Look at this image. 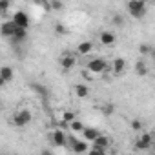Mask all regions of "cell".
I'll list each match as a JSON object with an SVG mask.
<instances>
[{"label":"cell","mask_w":155,"mask_h":155,"mask_svg":"<svg viewBox=\"0 0 155 155\" xmlns=\"http://www.w3.org/2000/svg\"><path fill=\"white\" fill-rule=\"evenodd\" d=\"M126 9L130 11V15L133 18H142L148 11V6L144 2H140V0H131V2L126 4Z\"/></svg>","instance_id":"obj_1"},{"label":"cell","mask_w":155,"mask_h":155,"mask_svg":"<svg viewBox=\"0 0 155 155\" xmlns=\"http://www.w3.org/2000/svg\"><path fill=\"white\" fill-rule=\"evenodd\" d=\"M17 128H24L31 122V111L29 110H20L13 115V120H11Z\"/></svg>","instance_id":"obj_2"},{"label":"cell","mask_w":155,"mask_h":155,"mask_svg":"<svg viewBox=\"0 0 155 155\" xmlns=\"http://www.w3.org/2000/svg\"><path fill=\"white\" fill-rule=\"evenodd\" d=\"M68 144H69V148H71L77 155L88 151V140H79L75 135H69V137H68Z\"/></svg>","instance_id":"obj_3"},{"label":"cell","mask_w":155,"mask_h":155,"mask_svg":"<svg viewBox=\"0 0 155 155\" xmlns=\"http://www.w3.org/2000/svg\"><path fill=\"white\" fill-rule=\"evenodd\" d=\"M11 20H13L20 29H28L29 24H31V18H29V15H28L26 11H15L13 17H11Z\"/></svg>","instance_id":"obj_4"},{"label":"cell","mask_w":155,"mask_h":155,"mask_svg":"<svg viewBox=\"0 0 155 155\" xmlns=\"http://www.w3.org/2000/svg\"><path fill=\"white\" fill-rule=\"evenodd\" d=\"M106 68H108V64H106V60L101 58V57H95V58H91V60L88 62V69H90L91 73H104Z\"/></svg>","instance_id":"obj_5"},{"label":"cell","mask_w":155,"mask_h":155,"mask_svg":"<svg viewBox=\"0 0 155 155\" xmlns=\"http://www.w3.org/2000/svg\"><path fill=\"white\" fill-rule=\"evenodd\" d=\"M18 29H20V28H18L13 20H6V22L2 24V28H0V31H2V35H4L6 38H13Z\"/></svg>","instance_id":"obj_6"},{"label":"cell","mask_w":155,"mask_h":155,"mask_svg":"<svg viewBox=\"0 0 155 155\" xmlns=\"http://www.w3.org/2000/svg\"><path fill=\"white\" fill-rule=\"evenodd\" d=\"M13 79H15V71H13L11 66H2L0 68V86H6Z\"/></svg>","instance_id":"obj_7"},{"label":"cell","mask_w":155,"mask_h":155,"mask_svg":"<svg viewBox=\"0 0 155 155\" xmlns=\"http://www.w3.org/2000/svg\"><path fill=\"white\" fill-rule=\"evenodd\" d=\"M153 146V137L150 133H142L137 140H135V148L137 150H148Z\"/></svg>","instance_id":"obj_8"},{"label":"cell","mask_w":155,"mask_h":155,"mask_svg":"<svg viewBox=\"0 0 155 155\" xmlns=\"http://www.w3.org/2000/svg\"><path fill=\"white\" fill-rule=\"evenodd\" d=\"M58 62H60V68H62L64 71H68V69H71V68L75 66L77 58H75V55H73V53H64V55L58 58Z\"/></svg>","instance_id":"obj_9"},{"label":"cell","mask_w":155,"mask_h":155,"mask_svg":"<svg viewBox=\"0 0 155 155\" xmlns=\"http://www.w3.org/2000/svg\"><path fill=\"white\" fill-rule=\"evenodd\" d=\"M91 144H93V146H91L93 150H101V151H106V150L110 148V139H108V137H104V135H99V137H97V139H95Z\"/></svg>","instance_id":"obj_10"},{"label":"cell","mask_w":155,"mask_h":155,"mask_svg":"<svg viewBox=\"0 0 155 155\" xmlns=\"http://www.w3.org/2000/svg\"><path fill=\"white\" fill-rule=\"evenodd\" d=\"M51 142H53L55 146H66V144H68V137H66L64 131L57 130V131H53V135H51Z\"/></svg>","instance_id":"obj_11"},{"label":"cell","mask_w":155,"mask_h":155,"mask_svg":"<svg viewBox=\"0 0 155 155\" xmlns=\"http://www.w3.org/2000/svg\"><path fill=\"white\" fill-rule=\"evenodd\" d=\"M124 68H126V60H124L122 57H117V58L113 60V64H111L113 75H120V73L124 71Z\"/></svg>","instance_id":"obj_12"},{"label":"cell","mask_w":155,"mask_h":155,"mask_svg":"<svg viewBox=\"0 0 155 155\" xmlns=\"http://www.w3.org/2000/svg\"><path fill=\"white\" fill-rule=\"evenodd\" d=\"M99 135H101V131H99L97 128H84V131H82V137H84V140H88V142H93Z\"/></svg>","instance_id":"obj_13"},{"label":"cell","mask_w":155,"mask_h":155,"mask_svg":"<svg viewBox=\"0 0 155 155\" xmlns=\"http://www.w3.org/2000/svg\"><path fill=\"white\" fill-rule=\"evenodd\" d=\"M115 40H117V37H115L111 31H102V33H101V42H102L104 46H113Z\"/></svg>","instance_id":"obj_14"},{"label":"cell","mask_w":155,"mask_h":155,"mask_svg":"<svg viewBox=\"0 0 155 155\" xmlns=\"http://www.w3.org/2000/svg\"><path fill=\"white\" fill-rule=\"evenodd\" d=\"M73 91H75V95L79 97V99H86V97L90 95V88H88L86 84H77V86L73 88Z\"/></svg>","instance_id":"obj_15"},{"label":"cell","mask_w":155,"mask_h":155,"mask_svg":"<svg viewBox=\"0 0 155 155\" xmlns=\"http://www.w3.org/2000/svg\"><path fill=\"white\" fill-rule=\"evenodd\" d=\"M28 40V29H18L17 31V35L11 38V42L15 44V46H18V44H24Z\"/></svg>","instance_id":"obj_16"},{"label":"cell","mask_w":155,"mask_h":155,"mask_svg":"<svg viewBox=\"0 0 155 155\" xmlns=\"http://www.w3.org/2000/svg\"><path fill=\"white\" fill-rule=\"evenodd\" d=\"M91 49H93V44L88 42V40H84V42H81L79 46H77V53L79 55H90Z\"/></svg>","instance_id":"obj_17"},{"label":"cell","mask_w":155,"mask_h":155,"mask_svg":"<svg viewBox=\"0 0 155 155\" xmlns=\"http://www.w3.org/2000/svg\"><path fill=\"white\" fill-rule=\"evenodd\" d=\"M135 73L139 75V77H144L146 73H148V64H146V60H137V64H135Z\"/></svg>","instance_id":"obj_18"},{"label":"cell","mask_w":155,"mask_h":155,"mask_svg":"<svg viewBox=\"0 0 155 155\" xmlns=\"http://www.w3.org/2000/svg\"><path fill=\"white\" fill-rule=\"evenodd\" d=\"M69 130H71V131H84V124H82L81 120L75 119V120L69 124Z\"/></svg>","instance_id":"obj_19"},{"label":"cell","mask_w":155,"mask_h":155,"mask_svg":"<svg viewBox=\"0 0 155 155\" xmlns=\"http://www.w3.org/2000/svg\"><path fill=\"white\" fill-rule=\"evenodd\" d=\"M111 24L117 26V28L124 26V17H122V15H113V17H111Z\"/></svg>","instance_id":"obj_20"},{"label":"cell","mask_w":155,"mask_h":155,"mask_svg":"<svg viewBox=\"0 0 155 155\" xmlns=\"http://www.w3.org/2000/svg\"><path fill=\"white\" fill-rule=\"evenodd\" d=\"M139 51H140V55H151V53H153V49H151L148 44H140Z\"/></svg>","instance_id":"obj_21"},{"label":"cell","mask_w":155,"mask_h":155,"mask_svg":"<svg viewBox=\"0 0 155 155\" xmlns=\"http://www.w3.org/2000/svg\"><path fill=\"white\" fill-rule=\"evenodd\" d=\"M62 120H64V122H69V124H71V122L75 120V113H71V111H66V113L62 115Z\"/></svg>","instance_id":"obj_22"},{"label":"cell","mask_w":155,"mask_h":155,"mask_svg":"<svg viewBox=\"0 0 155 155\" xmlns=\"http://www.w3.org/2000/svg\"><path fill=\"white\" fill-rule=\"evenodd\" d=\"M31 88H33L35 91H38V93H40L42 97H46V95H48V91H46V88H42L40 84H31Z\"/></svg>","instance_id":"obj_23"},{"label":"cell","mask_w":155,"mask_h":155,"mask_svg":"<svg viewBox=\"0 0 155 155\" xmlns=\"http://www.w3.org/2000/svg\"><path fill=\"white\" fill-rule=\"evenodd\" d=\"M55 33H58V35H66V33H68V29H66L62 24H57V26H55Z\"/></svg>","instance_id":"obj_24"},{"label":"cell","mask_w":155,"mask_h":155,"mask_svg":"<svg viewBox=\"0 0 155 155\" xmlns=\"http://www.w3.org/2000/svg\"><path fill=\"white\" fill-rule=\"evenodd\" d=\"M140 128H142L140 120H131V130H135V131H140Z\"/></svg>","instance_id":"obj_25"},{"label":"cell","mask_w":155,"mask_h":155,"mask_svg":"<svg viewBox=\"0 0 155 155\" xmlns=\"http://www.w3.org/2000/svg\"><path fill=\"white\" fill-rule=\"evenodd\" d=\"M8 8H9V2H0V13H2V15H6Z\"/></svg>","instance_id":"obj_26"},{"label":"cell","mask_w":155,"mask_h":155,"mask_svg":"<svg viewBox=\"0 0 155 155\" xmlns=\"http://www.w3.org/2000/svg\"><path fill=\"white\" fill-rule=\"evenodd\" d=\"M49 6H51L53 9H57V11H60V9L64 8V4H62V2H49Z\"/></svg>","instance_id":"obj_27"},{"label":"cell","mask_w":155,"mask_h":155,"mask_svg":"<svg viewBox=\"0 0 155 155\" xmlns=\"http://www.w3.org/2000/svg\"><path fill=\"white\" fill-rule=\"evenodd\" d=\"M102 111H104L106 115H111V113H113V104H106V106L102 108Z\"/></svg>","instance_id":"obj_28"},{"label":"cell","mask_w":155,"mask_h":155,"mask_svg":"<svg viewBox=\"0 0 155 155\" xmlns=\"http://www.w3.org/2000/svg\"><path fill=\"white\" fill-rule=\"evenodd\" d=\"M88 155H106V151H101V150H93V148H91V150L88 151Z\"/></svg>","instance_id":"obj_29"},{"label":"cell","mask_w":155,"mask_h":155,"mask_svg":"<svg viewBox=\"0 0 155 155\" xmlns=\"http://www.w3.org/2000/svg\"><path fill=\"white\" fill-rule=\"evenodd\" d=\"M40 155H53V153H51L49 150H42V151H40Z\"/></svg>","instance_id":"obj_30"},{"label":"cell","mask_w":155,"mask_h":155,"mask_svg":"<svg viewBox=\"0 0 155 155\" xmlns=\"http://www.w3.org/2000/svg\"><path fill=\"white\" fill-rule=\"evenodd\" d=\"M151 58H153V60H155V49H153V53H151Z\"/></svg>","instance_id":"obj_31"},{"label":"cell","mask_w":155,"mask_h":155,"mask_svg":"<svg viewBox=\"0 0 155 155\" xmlns=\"http://www.w3.org/2000/svg\"><path fill=\"white\" fill-rule=\"evenodd\" d=\"M153 148H155V142H153Z\"/></svg>","instance_id":"obj_32"}]
</instances>
